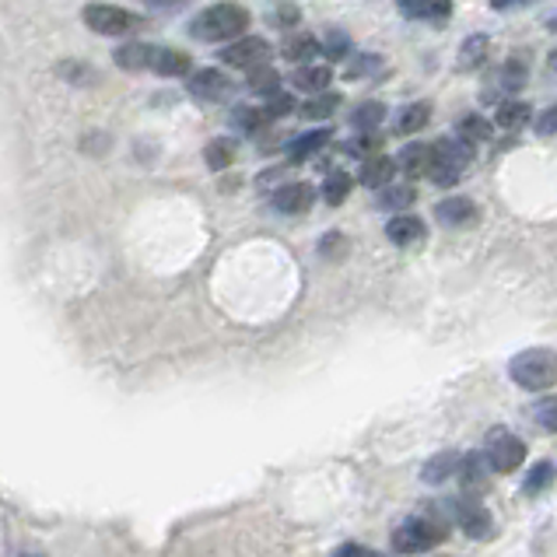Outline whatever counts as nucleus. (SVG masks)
Masks as SVG:
<instances>
[{
    "label": "nucleus",
    "instance_id": "f257e3e1",
    "mask_svg": "<svg viewBox=\"0 0 557 557\" xmlns=\"http://www.w3.org/2000/svg\"><path fill=\"white\" fill-rule=\"evenodd\" d=\"M249 25V11L243 4H214L203 14H197L189 25V36L200 42H235L243 39V32Z\"/></svg>",
    "mask_w": 557,
    "mask_h": 557
},
{
    "label": "nucleus",
    "instance_id": "f03ea898",
    "mask_svg": "<svg viewBox=\"0 0 557 557\" xmlns=\"http://www.w3.org/2000/svg\"><path fill=\"white\" fill-rule=\"evenodd\" d=\"M508 375H512L516 386L522 389H550L557 382V355L547 347H530V351H519L508 361Z\"/></svg>",
    "mask_w": 557,
    "mask_h": 557
},
{
    "label": "nucleus",
    "instance_id": "7ed1b4c3",
    "mask_svg": "<svg viewBox=\"0 0 557 557\" xmlns=\"http://www.w3.org/2000/svg\"><path fill=\"white\" fill-rule=\"evenodd\" d=\"M473 162V145L463 137H449L442 145L432 148V172L428 180L438 186H456V180L463 176V169Z\"/></svg>",
    "mask_w": 557,
    "mask_h": 557
},
{
    "label": "nucleus",
    "instance_id": "20e7f679",
    "mask_svg": "<svg viewBox=\"0 0 557 557\" xmlns=\"http://www.w3.org/2000/svg\"><path fill=\"white\" fill-rule=\"evenodd\" d=\"M484 459L491 470L498 473H512L522 467V459H527V445H522V438L508 435L505 428H495V432L487 435V449H484Z\"/></svg>",
    "mask_w": 557,
    "mask_h": 557
},
{
    "label": "nucleus",
    "instance_id": "39448f33",
    "mask_svg": "<svg viewBox=\"0 0 557 557\" xmlns=\"http://www.w3.org/2000/svg\"><path fill=\"white\" fill-rule=\"evenodd\" d=\"M438 540H442V527H435V522L407 519L393 530V550L396 554H421V550H432Z\"/></svg>",
    "mask_w": 557,
    "mask_h": 557
},
{
    "label": "nucleus",
    "instance_id": "423d86ee",
    "mask_svg": "<svg viewBox=\"0 0 557 557\" xmlns=\"http://www.w3.org/2000/svg\"><path fill=\"white\" fill-rule=\"evenodd\" d=\"M85 25L91 32H99V36H123V32H131L137 25V18L126 8H116V4H88Z\"/></svg>",
    "mask_w": 557,
    "mask_h": 557
},
{
    "label": "nucleus",
    "instance_id": "0eeeda50",
    "mask_svg": "<svg viewBox=\"0 0 557 557\" xmlns=\"http://www.w3.org/2000/svg\"><path fill=\"white\" fill-rule=\"evenodd\" d=\"M267 57H270V46L260 36H243L221 50V60H225L228 67H243V71L267 67Z\"/></svg>",
    "mask_w": 557,
    "mask_h": 557
},
{
    "label": "nucleus",
    "instance_id": "6e6552de",
    "mask_svg": "<svg viewBox=\"0 0 557 557\" xmlns=\"http://www.w3.org/2000/svg\"><path fill=\"white\" fill-rule=\"evenodd\" d=\"M456 522H459V530H463L467 536H473V540H484V536H491V530H495L487 508L481 502H473V498L456 505Z\"/></svg>",
    "mask_w": 557,
    "mask_h": 557
},
{
    "label": "nucleus",
    "instance_id": "1a4fd4ad",
    "mask_svg": "<svg viewBox=\"0 0 557 557\" xmlns=\"http://www.w3.org/2000/svg\"><path fill=\"white\" fill-rule=\"evenodd\" d=\"M228 91H232V82L221 71H197L189 77V95L200 102H221V99H228Z\"/></svg>",
    "mask_w": 557,
    "mask_h": 557
},
{
    "label": "nucleus",
    "instance_id": "9d476101",
    "mask_svg": "<svg viewBox=\"0 0 557 557\" xmlns=\"http://www.w3.org/2000/svg\"><path fill=\"white\" fill-rule=\"evenodd\" d=\"M315 200V189L309 183H288L274 194V207L281 214H306Z\"/></svg>",
    "mask_w": 557,
    "mask_h": 557
},
{
    "label": "nucleus",
    "instance_id": "9b49d317",
    "mask_svg": "<svg viewBox=\"0 0 557 557\" xmlns=\"http://www.w3.org/2000/svg\"><path fill=\"white\" fill-rule=\"evenodd\" d=\"M435 218L442 221V225H449V228L473 225V221H476V207L467 197H445V200L435 203Z\"/></svg>",
    "mask_w": 557,
    "mask_h": 557
},
{
    "label": "nucleus",
    "instance_id": "f8f14e48",
    "mask_svg": "<svg viewBox=\"0 0 557 557\" xmlns=\"http://www.w3.org/2000/svg\"><path fill=\"white\" fill-rule=\"evenodd\" d=\"M386 238L393 246H418L424 238V221L413 214H396L386 225Z\"/></svg>",
    "mask_w": 557,
    "mask_h": 557
},
{
    "label": "nucleus",
    "instance_id": "ddd939ff",
    "mask_svg": "<svg viewBox=\"0 0 557 557\" xmlns=\"http://www.w3.org/2000/svg\"><path fill=\"white\" fill-rule=\"evenodd\" d=\"M459 463H463V456L453 453V449H445V453H438V456L428 459L424 470H421V481H424V484H442V481H449L453 473H459Z\"/></svg>",
    "mask_w": 557,
    "mask_h": 557
},
{
    "label": "nucleus",
    "instance_id": "4468645a",
    "mask_svg": "<svg viewBox=\"0 0 557 557\" xmlns=\"http://www.w3.org/2000/svg\"><path fill=\"white\" fill-rule=\"evenodd\" d=\"M487 459L484 456H463V463H459V481H463V491L467 495H476V491H484L487 487Z\"/></svg>",
    "mask_w": 557,
    "mask_h": 557
},
{
    "label": "nucleus",
    "instance_id": "2eb2a0df",
    "mask_svg": "<svg viewBox=\"0 0 557 557\" xmlns=\"http://www.w3.org/2000/svg\"><path fill=\"white\" fill-rule=\"evenodd\" d=\"M396 165H400L407 176H428L432 172V148L428 145H407L396 158Z\"/></svg>",
    "mask_w": 557,
    "mask_h": 557
},
{
    "label": "nucleus",
    "instance_id": "dca6fc26",
    "mask_svg": "<svg viewBox=\"0 0 557 557\" xmlns=\"http://www.w3.org/2000/svg\"><path fill=\"white\" fill-rule=\"evenodd\" d=\"M151 71L162 77H183V74H189V57L180 50H154Z\"/></svg>",
    "mask_w": 557,
    "mask_h": 557
},
{
    "label": "nucleus",
    "instance_id": "f3484780",
    "mask_svg": "<svg viewBox=\"0 0 557 557\" xmlns=\"http://www.w3.org/2000/svg\"><path fill=\"white\" fill-rule=\"evenodd\" d=\"M393 172H396V162L393 158H369V162L361 165V183L364 186H372V189H382L389 180H393Z\"/></svg>",
    "mask_w": 557,
    "mask_h": 557
},
{
    "label": "nucleus",
    "instance_id": "a211bd4d",
    "mask_svg": "<svg viewBox=\"0 0 557 557\" xmlns=\"http://www.w3.org/2000/svg\"><path fill=\"white\" fill-rule=\"evenodd\" d=\"M151 57H154V50L145 42H126L116 50V63L123 71H145V67H151Z\"/></svg>",
    "mask_w": 557,
    "mask_h": 557
},
{
    "label": "nucleus",
    "instance_id": "6ab92c4d",
    "mask_svg": "<svg viewBox=\"0 0 557 557\" xmlns=\"http://www.w3.org/2000/svg\"><path fill=\"white\" fill-rule=\"evenodd\" d=\"M333 82L330 67H298L295 71V88L298 91H312V95H323Z\"/></svg>",
    "mask_w": 557,
    "mask_h": 557
},
{
    "label": "nucleus",
    "instance_id": "aec40b11",
    "mask_svg": "<svg viewBox=\"0 0 557 557\" xmlns=\"http://www.w3.org/2000/svg\"><path fill=\"white\" fill-rule=\"evenodd\" d=\"M400 11L407 14V18H421V22L442 25V22H449L453 4H421V0H413V4H400Z\"/></svg>",
    "mask_w": 557,
    "mask_h": 557
},
{
    "label": "nucleus",
    "instance_id": "412c9836",
    "mask_svg": "<svg viewBox=\"0 0 557 557\" xmlns=\"http://www.w3.org/2000/svg\"><path fill=\"white\" fill-rule=\"evenodd\" d=\"M495 123L502 126V131H522V126L530 123V106L527 102H505V106H498Z\"/></svg>",
    "mask_w": 557,
    "mask_h": 557
},
{
    "label": "nucleus",
    "instance_id": "4be33fe9",
    "mask_svg": "<svg viewBox=\"0 0 557 557\" xmlns=\"http://www.w3.org/2000/svg\"><path fill=\"white\" fill-rule=\"evenodd\" d=\"M330 140V131H312V134H301V137H295L292 145H288V158L292 162H301V158H309V154H315L323 145Z\"/></svg>",
    "mask_w": 557,
    "mask_h": 557
},
{
    "label": "nucleus",
    "instance_id": "5701e85b",
    "mask_svg": "<svg viewBox=\"0 0 557 557\" xmlns=\"http://www.w3.org/2000/svg\"><path fill=\"white\" fill-rule=\"evenodd\" d=\"M428 120H432V106H428V102H413V106L404 109V116H400V123H396V131H400V134H418V131H424V126H428Z\"/></svg>",
    "mask_w": 557,
    "mask_h": 557
},
{
    "label": "nucleus",
    "instance_id": "b1692460",
    "mask_svg": "<svg viewBox=\"0 0 557 557\" xmlns=\"http://www.w3.org/2000/svg\"><path fill=\"white\" fill-rule=\"evenodd\" d=\"M487 50H491L487 36H473V39H467V42H463V50H459V67H463V71L481 67V63L487 60Z\"/></svg>",
    "mask_w": 557,
    "mask_h": 557
},
{
    "label": "nucleus",
    "instance_id": "393cba45",
    "mask_svg": "<svg viewBox=\"0 0 557 557\" xmlns=\"http://www.w3.org/2000/svg\"><path fill=\"white\" fill-rule=\"evenodd\" d=\"M315 53H323V46H320V39H312V36H295V39L284 42V57H288L292 63H306Z\"/></svg>",
    "mask_w": 557,
    "mask_h": 557
},
{
    "label": "nucleus",
    "instance_id": "a878e982",
    "mask_svg": "<svg viewBox=\"0 0 557 557\" xmlns=\"http://www.w3.org/2000/svg\"><path fill=\"white\" fill-rule=\"evenodd\" d=\"M249 88L257 95H267V99H274V95H281V74L274 67L249 71Z\"/></svg>",
    "mask_w": 557,
    "mask_h": 557
},
{
    "label": "nucleus",
    "instance_id": "bb28decb",
    "mask_svg": "<svg viewBox=\"0 0 557 557\" xmlns=\"http://www.w3.org/2000/svg\"><path fill=\"white\" fill-rule=\"evenodd\" d=\"M347 194H351V176H347V172H330L323 183V200L330 207H341L347 200Z\"/></svg>",
    "mask_w": 557,
    "mask_h": 557
},
{
    "label": "nucleus",
    "instance_id": "cd10ccee",
    "mask_svg": "<svg viewBox=\"0 0 557 557\" xmlns=\"http://www.w3.org/2000/svg\"><path fill=\"white\" fill-rule=\"evenodd\" d=\"M382 120H386V106H382V102H364V106L355 109V116H351V123L364 134H372L375 126H382Z\"/></svg>",
    "mask_w": 557,
    "mask_h": 557
},
{
    "label": "nucleus",
    "instance_id": "c85d7f7f",
    "mask_svg": "<svg viewBox=\"0 0 557 557\" xmlns=\"http://www.w3.org/2000/svg\"><path fill=\"white\" fill-rule=\"evenodd\" d=\"M341 106V95L337 91H323V95H315V99H309V106L301 109L309 120H326V116H333V109Z\"/></svg>",
    "mask_w": 557,
    "mask_h": 557
},
{
    "label": "nucleus",
    "instance_id": "c756f323",
    "mask_svg": "<svg viewBox=\"0 0 557 557\" xmlns=\"http://www.w3.org/2000/svg\"><path fill=\"white\" fill-rule=\"evenodd\" d=\"M263 120H267L263 109H249V106H238L232 113V123L238 126V131H246V134H257L263 126Z\"/></svg>",
    "mask_w": 557,
    "mask_h": 557
},
{
    "label": "nucleus",
    "instance_id": "7c9ffc66",
    "mask_svg": "<svg viewBox=\"0 0 557 557\" xmlns=\"http://www.w3.org/2000/svg\"><path fill=\"white\" fill-rule=\"evenodd\" d=\"M320 46H323V53H326L330 60H344L347 53H351V39H347L341 28H330V32H326V39H323Z\"/></svg>",
    "mask_w": 557,
    "mask_h": 557
},
{
    "label": "nucleus",
    "instance_id": "2f4dec72",
    "mask_svg": "<svg viewBox=\"0 0 557 557\" xmlns=\"http://www.w3.org/2000/svg\"><path fill=\"white\" fill-rule=\"evenodd\" d=\"M456 134L463 140H487L491 137V123L481 120V116H467V120H459Z\"/></svg>",
    "mask_w": 557,
    "mask_h": 557
},
{
    "label": "nucleus",
    "instance_id": "473e14b6",
    "mask_svg": "<svg viewBox=\"0 0 557 557\" xmlns=\"http://www.w3.org/2000/svg\"><path fill=\"white\" fill-rule=\"evenodd\" d=\"M533 418H536L540 428H544V432H557V393L533 407Z\"/></svg>",
    "mask_w": 557,
    "mask_h": 557
},
{
    "label": "nucleus",
    "instance_id": "72a5a7b5",
    "mask_svg": "<svg viewBox=\"0 0 557 557\" xmlns=\"http://www.w3.org/2000/svg\"><path fill=\"white\" fill-rule=\"evenodd\" d=\"M522 85H527V63H522V60H508L505 67H502V88L516 91Z\"/></svg>",
    "mask_w": 557,
    "mask_h": 557
},
{
    "label": "nucleus",
    "instance_id": "f704fd0d",
    "mask_svg": "<svg viewBox=\"0 0 557 557\" xmlns=\"http://www.w3.org/2000/svg\"><path fill=\"white\" fill-rule=\"evenodd\" d=\"M554 481V467L550 463H536L533 470H530V476H527V495H540V491H544L547 484Z\"/></svg>",
    "mask_w": 557,
    "mask_h": 557
},
{
    "label": "nucleus",
    "instance_id": "c9c22d12",
    "mask_svg": "<svg viewBox=\"0 0 557 557\" xmlns=\"http://www.w3.org/2000/svg\"><path fill=\"white\" fill-rule=\"evenodd\" d=\"M207 165H211V169H228L232 165V145H228V140H214V145H207Z\"/></svg>",
    "mask_w": 557,
    "mask_h": 557
},
{
    "label": "nucleus",
    "instance_id": "e433bc0d",
    "mask_svg": "<svg viewBox=\"0 0 557 557\" xmlns=\"http://www.w3.org/2000/svg\"><path fill=\"white\" fill-rule=\"evenodd\" d=\"M413 200H418V194H413L410 186H393V189H386V194L379 197L382 207H410Z\"/></svg>",
    "mask_w": 557,
    "mask_h": 557
},
{
    "label": "nucleus",
    "instance_id": "4c0bfd02",
    "mask_svg": "<svg viewBox=\"0 0 557 557\" xmlns=\"http://www.w3.org/2000/svg\"><path fill=\"white\" fill-rule=\"evenodd\" d=\"M379 67H382L379 57H372V53H361L358 60L347 63V77H361V74H369V71H379Z\"/></svg>",
    "mask_w": 557,
    "mask_h": 557
},
{
    "label": "nucleus",
    "instance_id": "58836bf2",
    "mask_svg": "<svg viewBox=\"0 0 557 557\" xmlns=\"http://www.w3.org/2000/svg\"><path fill=\"white\" fill-rule=\"evenodd\" d=\"M292 109H295L292 95H284V91H281V95H274V99L267 102V109H263V113H267V116H288Z\"/></svg>",
    "mask_w": 557,
    "mask_h": 557
},
{
    "label": "nucleus",
    "instance_id": "ea45409f",
    "mask_svg": "<svg viewBox=\"0 0 557 557\" xmlns=\"http://www.w3.org/2000/svg\"><path fill=\"white\" fill-rule=\"evenodd\" d=\"M298 18H301V11H298L295 4H281V8L274 11L277 28H292V25H298Z\"/></svg>",
    "mask_w": 557,
    "mask_h": 557
},
{
    "label": "nucleus",
    "instance_id": "a19ab883",
    "mask_svg": "<svg viewBox=\"0 0 557 557\" xmlns=\"http://www.w3.org/2000/svg\"><path fill=\"white\" fill-rule=\"evenodd\" d=\"M536 134L540 137H557V106H550L547 113L536 120Z\"/></svg>",
    "mask_w": 557,
    "mask_h": 557
},
{
    "label": "nucleus",
    "instance_id": "79ce46f5",
    "mask_svg": "<svg viewBox=\"0 0 557 557\" xmlns=\"http://www.w3.org/2000/svg\"><path fill=\"white\" fill-rule=\"evenodd\" d=\"M379 148V137H361V140H351V145H347V151L351 154H364V151H375Z\"/></svg>",
    "mask_w": 557,
    "mask_h": 557
},
{
    "label": "nucleus",
    "instance_id": "37998d69",
    "mask_svg": "<svg viewBox=\"0 0 557 557\" xmlns=\"http://www.w3.org/2000/svg\"><path fill=\"white\" fill-rule=\"evenodd\" d=\"M333 557H372V554L364 547H358V544H344V547L333 550Z\"/></svg>",
    "mask_w": 557,
    "mask_h": 557
},
{
    "label": "nucleus",
    "instance_id": "c03bdc74",
    "mask_svg": "<svg viewBox=\"0 0 557 557\" xmlns=\"http://www.w3.org/2000/svg\"><path fill=\"white\" fill-rule=\"evenodd\" d=\"M550 71H554V74H557V50H554V53H550Z\"/></svg>",
    "mask_w": 557,
    "mask_h": 557
},
{
    "label": "nucleus",
    "instance_id": "a18cd8bd",
    "mask_svg": "<svg viewBox=\"0 0 557 557\" xmlns=\"http://www.w3.org/2000/svg\"><path fill=\"white\" fill-rule=\"evenodd\" d=\"M547 28H554V32H557V18H550V22H547Z\"/></svg>",
    "mask_w": 557,
    "mask_h": 557
},
{
    "label": "nucleus",
    "instance_id": "49530a36",
    "mask_svg": "<svg viewBox=\"0 0 557 557\" xmlns=\"http://www.w3.org/2000/svg\"><path fill=\"white\" fill-rule=\"evenodd\" d=\"M22 557H32V554H22Z\"/></svg>",
    "mask_w": 557,
    "mask_h": 557
},
{
    "label": "nucleus",
    "instance_id": "de8ad7c7",
    "mask_svg": "<svg viewBox=\"0 0 557 557\" xmlns=\"http://www.w3.org/2000/svg\"><path fill=\"white\" fill-rule=\"evenodd\" d=\"M372 557H375V554H372Z\"/></svg>",
    "mask_w": 557,
    "mask_h": 557
}]
</instances>
